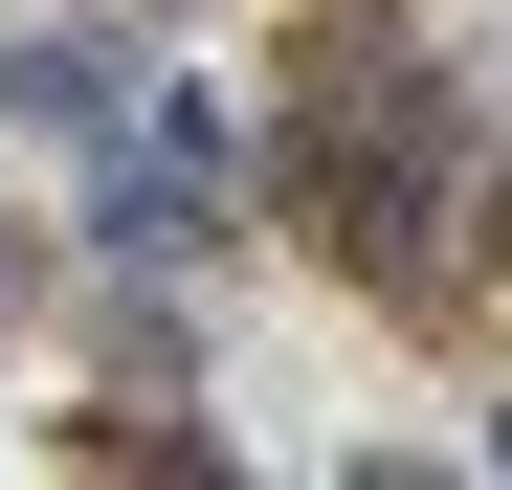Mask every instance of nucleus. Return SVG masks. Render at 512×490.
Here are the masks:
<instances>
[{
  "instance_id": "obj_1",
  "label": "nucleus",
  "mask_w": 512,
  "mask_h": 490,
  "mask_svg": "<svg viewBox=\"0 0 512 490\" xmlns=\"http://www.w3.org/2000/svg\"><path fill=\"white\" fill-rule=\"evenodd\" d=\"M201 179H223V134H201V112H156V134L112 156V201H90V223L134 245V268H179V245H201Z\"/></svg>"
}]
</instances>
